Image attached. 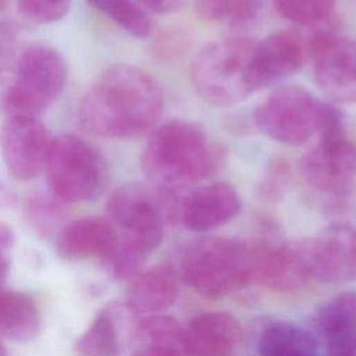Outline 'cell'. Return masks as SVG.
I'll use <instances>...</instances> for the list:
<instances>
[{"label":"cell","instance_id":"cell-1","mask_svg":"<svg viewBox=\"0 0 356 356\" xmlns=\"http://www.w3.org/2000/svg\"><path fill=\"white\" fill-rule=\"evenodd\" d=\"M163 110V90L143 70L129 64L108 67L79 104V122L92 135L128 139L143 135Z\"/></svg>","mask_w":356,"mask_h":356},{"label":"cell","instance_id":"cell-2","mask_svg":"<svg viewBox=\"0 0 356 356\" xmlns=\"http://www.w3.org/2000/svg\"><path fill=\"white\" fill-rule=\"evenodd\" d=\"M224 161V149L210 142L199 124L171 120L153 131L140 165L152 188L178 202L181 193L217 174Z\"/></svg>","mask_w":356,"mask_h":356},{"label":"cell","instance_id":"cell-3","mask_svg":"<svg viewBox=\"0 0 356 356\" xmlns=\"http://www.w3.org/2000/svg\"><path fill=\"white\" fill-rule=\"evenodd\" d=\"M256 40L242 36L216 39L195 56L191 79L196 93L214 107H229L253 92L250 61Z\"/></svg>","mask_w":356,"mask_h":356},{"label":"cell","instance_id":"cell-4","mask_svg":"<svg viewBox=\"0 0 356 356\" xmlns=\"http://www.w3.org/2000/svg\"><path fill=\"white\" fill-rule=\"evenodd\" d=\"M106 211L117 235L149 254L160 245L164 225L178 218L179 206L150 185L127 182L108 195Z\"/></svg>","mask_w":356,"mask_h":356},{"label":"cell","instance_id":"cell-5","mask_svg":"<svg viewBox=\"0 0 356 356\" xmlns=\"http://www.w3.org/2000/svg\"><path fill=\"white\" fill-rule=\"evenodd\" d=\"M11 74L4 95L7 114L39 117L63 93L68 70L57 49L36 43L21 51Z\"/></svg>","mask_w":356,"mask_h":356},{"label":"cell","instance_id":"cell-6","mask_svg":"<svg viewBox=\"0 0 356 356\" xmlns=\"http://www.w3.org/2000/svg\"><path fill=\"white\" fill-rule=\"evenodd\" d=\"M49 191L64 203L96 199L107 182V165L97 149L72 134L53 138L44 167Z\"/></svg>","mask_w":356,"mask_h":356},{"label":"cell","instance_id":"cell-7","mask_svg":"<svg viewBox=\"0 0 356 356\" xmlns=\"http://www.w3.org/2000/svg\"><path fill=\"white\" fill-rule=\"evenodd\" d=\"M192 291L207 299H218L242 286L239 241L222 236H199L184 245L177 268Z\"/></svg>","mask_w":356,"mask_h":356},{"label":"cell","instance_id":"cell-8","mask_svg":"<svg viewBox=\"0 0 356 356\" xmlns=\"http://www.w3.org/2000/svg\"><path fill=\"white\" fill-rule=\"evenodd\" d=\"M303 182L323 197L341 202L356 185V143L345 134L343 122L318 132V143L299 163Z\"/></svg>","mask_w":356,"mask_h":356},{"label":"cell","instance_id":"cell-9","mask_svg":"<svg viewBox=\"0 0 356 356\" xmlns=\"http://www.w3.org/2000/svg\"><path fill=\"white\" fill-rule=\"evenodd\" d=\"M323 103L299 85H284L254 108L253 122L271 140L300 146L318 132Z\"/></svg>","mask_w":356,"mask_h":356},{"label":"cell","instance_id":"cell-10","mask_svg":"<svg viewBox=\"0 0 356 356\" xmlns=\"http://www.w3.org/2000/svg\"><path fill=\"white\" fill-rule=\"evenodd\" d=\"M314 81L331 100L356 103V36L318 29L306 42Z\"/></svg>","mask_w":356,"mask_h":356},{"label":"cell","instance_id":"cell-11","mask_svg":"<svg viewBox=\"0 0 356 356\" xmlns=\"http://www.w3.org/2000/svg\"><path fill=\"white\" fill-rule=\"evenodd\" d=\"M53 138L39 117L7 114L0 128V149L7 171L28 181L44 171Z\"/></svg>","mask_w":356,"mask_h":356},{"label":"cell","instance_id":"cell-12","mask_svg":"<svg viewBox=\"0 0 356 356\" xmlns=\"http://www.w3.org/2000/svg\"><path fill=\"white\" fill-rule=\"evenodd\" d=\"M298 245L310 278L331 284L356 281V228L334 224Z\"/></svg>","mask_w":356,"mask_h":356},{"label":"cell","instance_id":"cell-13","mask_svg":"<svg viewBox=\"0 0 356 356\" xmlns=\"http://www.w3.org/2000/svg\"><path fill=\"white\" fill-rule=\"evenodd\" d=\"M306 57V42L292 31H278L256 42L250 61V82L254 92L295 74Z\"/></svg>","mask_w":356,"mask_h":356},{"label":"cell","instance_id":"cell-14","mask_svg":"<svg viewBox=\"0 0 356 356\" xmlns=\"http://www.w3.org/2000/svg\"><path fill=\"white\" fill-rule=\"evenodd\" d=\"M241 211V199L235 188L227 182H211L191 189L179 204L178 217L193 232L216 229Z\"/></svg>","mask_w":356,"mask_h":356},{"label":"cell","instance_id":"cell-15","mask_svg":"<svg viewBox=\"0 0 356 356\" xmlns=\"http://www.w3.org/2000/svg\"><path fill=\"white\" fill-rule=\"evenodd\" d=\"M142 317L124 303L103 309L75 343L78 356H120L124 342L135 337Z\"/></svg>","mask_w":356,"mask_h":356},{"label":"cell","instance_id":"cell-16","mask_svg":"<svg viewBox=\"0 0 356 356\" xmlns=\"http://www.w3.org/2000/svg\"><path fill=\"white\" fill-rule=\"evenodd\" d=\"M242 338L239 321L225 312L196 314L185 325L186 356H231Z\"/></svg>","mask_w":356,"mask_h":356},{"label":"cell","instance_id":"cell-17","mask_svg":"<svg viewBox=\"0 0 356 356\" xmlns=\"http://www.w3.org/2000/svg\"><path fill=\"white\" fill-rule=\"evenodd\" d=\"M179 293V275L168 263H159L140 270L131 278L125 305L139 317L161 313L170 309Z\"/></svg>","mask_w":356,"mask_h":356},{"label":"cell","instance_id":"cell-18","mask_svg":"<svg viewBox=\"0 0 356 356\" xmlns=\"http://www.w3.org/2000/svg\"><path fill=\"white\" fill-rule=\"evenodd\" d=\"M117 239L108 218L82 217L67 222L56 235V252L64 260H103Z\"/></svg>","mask_w":356,"mask_h":356},{"label":"cell","instance_id":"cell-19","mask_svg":"<svg viewBox=\"0 0 356 356\" xmlns=\"http://www.w3.org/2000/svg\"><path fill=\"white\" fill-rule=\"evenodd\" d=\"M40 312L32 296L19 291L0 289V337L28 342L40 331Z\"/></svg>","mask_w":356,"mask_h":356},{"label":"cell","instance_id":"cell-20","mask_svg":"<svg viewBox=\"0 0 356 356\" xmlns=\"http://www.w3.org/2000/svg\"><path fill=\"white\" fill-rule=\"evenodd\" d=\"M257 346L260 356H317L312 334L289 321H275L266 327Z\"/></svg>","mask_w":356,"mask_h":356},{"label":"cell","instance_id":"cell-21","mask_svg":"<svg viewBox=\"0 0 356 356\" xmlns=\"http://www.w3.org/2000/svg\"><path fill=\"white\" fill-rule=\"evenodd\" d=\"M135 337L143 346L159 348L185 355V325L177 318L163 314L142 317L138 323Z\"/></svg>","mask_w":356,"mask_h":356},{"label":"cell","instance_id":"cell-22","mask_svg":"<svg viewBox=\"0 0 356 356\" xmlns=\"http://www.w3.org/2000/svg\"><path fill=\"white\" fill-rule=\"evenodd\" d=\"M314 323L330 341L356 331V292H342L327 300L317 310Z\"/></svg>","mask_w":356,"mask_h":356},{"label":"cell","instance_id":"cell-23","mask_svg":"<svg viewBox=\"0 0 356 356\" xmlns=\"http://www.w3.org/2000/svg\"><path fill=\"white\" fill-rule=\"evenodd\" d=\"M65 204L50 191L33 193L25 203V218L39 236H56L67 224Z\"/></svg>","mask_w":356,"mask_h":356},{"label":"cell","instance_id":"cell-24","mask_svg":"<svg viewBox=\"0 0 356 356\" xmlns=\"http://www.w3.org/2000/svg\"><path fill=\"white\" fill-rule=\"evenodd\" d=\"M99 13L136 39L152 33V19L136 0H86Z\"/></svg>","mask_w":356,"mask_h":356},{"label":"cell","instance_id":"cell-25","mask_svg":"<svg viewBox=\"0 0 356 356\" xmlns=\"http://www.w3.org/2000/svg\"><path fill=\"white\" fill-rule=\"evenodd\" d=\"M263 6L264 0H195V11L200 18L231 26L252 24Z\"/></svg>","mask_w":356,"mask_h":356},{"label":"cell","instance_id":"cell-26","mask_svg":"<svg viewBox=\"0 0 356 356\" xmlns=\"http://www.w3.org/2000/svg\"><path fill=\"white\" fill-rule=\"evenodd\" d=\"M273 3L282 18L305 26H323L335 7V0H273Z\"/></svg>","mask_w":356,"mask_h":356},{"label":"cell","instance_id":"cell-27","mask_svg":"<svg viewBox=\"0 0 356 356\" xmlns=\"http://www.w3.org/2000/svg\"><path fill=\"white\" fill-rule=\"evenodd\" d=\"M72 0H17L18 14L38 25L53 24L63 19L70 8Z\"/></svg>","mask_w":356,"mask_h":356},{"label":"cell","instance_id":"cell-28","mask_svg":"<svg viewBox=\"0 0 356 356\" xmlns=\"http://www.w3.org/2000/svg\"><path fill=\"white\" fill-rule=\"evenodd\" d=\"M22 33L19 26L7 19H0V81L13 72L22 51Z\"/></svg>","mask_w":356,"mask_h":356},{"label":"cell","instance_id":"cell-29","mask_svg":"<svg viewBox=\"0 0 356 356\" xmlns=\"http://www.w3.org/2000/svg\"><path fill=\"white\" fill-rule=\"evenodd\" d=\"M289 181V165L285 160H274L271 163L270 170L267 171L263 182L260 184V189L263 196L274 199L281 196L285 191V186Z\"/></svg>","mask_w":356,"mask_h":356},{"label":"cell","instance_id":"cell-30","mask_svg":"<svg viewBox=\"0 0 356 356\" xmlns=\"http://www.w3.org/2000/svg\"><path fill=\"white\" fill-rule=\"evenodd\" d=\"M14 243H15L14 231L7 224L0 221V289L10 270Z\"/></svg>","mask_w":356,"mask_h":356},{"label":"cell","instance_id":"cell-31","mask_svg":"<svg viewBox=\"0 0 356 356\" xmlns=\"http://www.w3.org/2000/svg\"><path fill=\"white\" fill-rule=\"evenodd\" d=\"M325 356H356V331L330 341Z\"/></svg>","mask_w":356,"mask_h":356},{"label":"cell","instance_id":"cell-32","mask_svg":"<svg viewBox=\"0 0 356 356\" xmlns=\"http://www.w3.org/2000/svg\"><path fill=\"white\" fill-rule=\"evenodd\" d=\"M145 8L157 14H172L182 10L189 0H138Z\"/></svg>","mask_w":356,"mask_h":356},{"label":"cell","instance_id":"cell-33","mask_svg":"<svg viewBox=\"0 0 356 356\" xmlns=\"http://www.w3.org/2000/svg\"><path fill=\"white\" fill-rule=\"evenodd\" d=\"M131 356H181V355L170 352V350L159 349V348H152V346L140 345L138 349H135L132 352Z\"/></svg>","mask_w":356,"mask_h":356},{"label":"cell","instance_id":"cell-34","mask_svg":"<svg viewBox=\"0 0 356 356\" xmlns=\"http://www.w3.org/2000/svg\"><path fill=\"white\" fill-rule=\"evenodd\" d=\"M0 356H8V353H7L6 348L1 345V342H0Z\"/></svg>","mask_w":356,"mask_h":356},{"label":"cell","instance_id":"cell-35","mask_svg":"<svg viewBox=\"0 0 356 356\" xmlns=\"http://www.w3.org/2000/svg\"><path fill=\"white\" fill-rule=\"evenodd\" d=\"M10 3V0H0V11L3 10V8H6V6Z\"/></svg>","mask_w":356,"mask_h":356}]
</instances>
